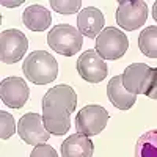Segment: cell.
<instances>
[{"mask_svg": "<svg viewBox=\"0 0 157 157\" xmlns=\"http://www.w3.org/2000/svg\"><path fill=\"white\" fill-rule=\"evenodd\" d=\"M50 6L60 14H74V13H80L82 2L80 0H50Z\"/></svg>", "mask_w": 157, "mask_h": 157, "instance_id": "cell-18", "label": "cell"}, {"mask_svg": "<svg viewBox=\"0 0 157 157\" xmlns=\"http://www.w3.org/2000/svg\"><path fill=\"white\" fill-rule=\"evenodd\" d=\"M146 96L157 101V68H154V77H152V82H151V86H149V91L146 93Z\"/></svg>", "mask_w": 157, "mask_h": 157, "instance_id": "cell-21", "label": "cell"}, {"mask_svg": "<svg viewBox=\"0 0 157 157\" xmlns=\"http://www.w3.org/2000/svg\"><path fill=\"white\" fill-rule=\"evenodd\" d=\"M30 157H58V154L50 145H44L43 143V145H38L32 149Z\"/></svg>", "mask_w": 157, "mask_h": 157, "instance_id": "cell-20", "label": "cell"}, {"mask_svg": "<svg viewBox=\"0 0 157 157\" xmlns=\"http://www.w3.org/2000/svg\"><path fill=\"white\" fill-rule=\"evenodd\" d=\"M29 49V39L21 30L8 29L0 33V60L5 64L17 63Z\"/></svg>", "mask_w": 157, "mask_h": 157, "instance_id": "cell-7", "label": "cell"}, {"mask_svg": "<svg viewBox=\"0 0 157 157\" xmlns=\"http://www.w3.org/2000/svg\"><path fill=\"white\" fill-rule=\"evenodd\" d=\"M16 132H17V126L14 123V118L5 110H2L0 112V137H2V140L13 137Z\"/></svg>", "mask_w": 157, "mask_h": 157, "instance_id": "cell-19", "label": "cell"}, {"mask_svg": "<svg viewBox=\"0 0 157 157\" xmlns=\"http://www.w3.org/2000/svg\"><path fill=\"white\" fill-rule=\"evenodd\" d=\"M17 134L27 145H33V146L43 145L50 137L49 130L44 126L43 115H38V113H25L22 118H19Z\"/></svg>", "mask_w": 157, "mask_h": 157, "instance_id": "cell-10", "label": "cell"}, {"mask_svg": "<svg viewBox=\"0 0 157 157\" xmlns=\"http://www.w3.org/2000/svg\"><path fill=\"white\" fill-rule=\"evenodd\" d=\"M104 14L99 8L86 6L82 8L77 14V29L86 38H98V35L104 30Z\"/></svg>", "mask_w": 157, "mask_h": 157, "instance_id": "cell-12", "label": "cell"}, {"mask_svg": "<svg viewBox=\"0 0 157 157\" xmlns=\"http://www.w3.org/2000/svg\"><path fill=\"white\" fill-rule=\"evenodd\" d=\"M22 21L24 25L32 32H44L50 27L52 22V16L47 8L41 6V5H32L27 6L22 14Z\"/></svg>", "mask_w": 157, "mask_h": 157, "instance_id": "cell-15", "label": "cell"}, {"mask_svg": "<svg viewBox=\"0 0 157 157\" xmlns=\"http://www.w3.org/2000/svg\"><path fill=\"white\" fill-rule=\"evenodd\" d=\"M152 17L157 22V2H154V5H152Z\"/></svg>", "mask_w": 157, "mask_h": 157, "instance_id": "cell-23", "label": "cell"}, {"mask_svg": "<svg viewBox=\"0 0 157 157\" xmlns=\"http://www.w3.org/2000/svg\"><path fill=\"white\" fill-rule=\"evenodd\" d=\"M47 44L57 54L72 57L82 49L83 35L69 24H58L47 33Z\"/></svg>", "mask_w": 157, "mask_h": 157, "instance_id": "cell-3", "label": "cell"}, {"mask_svg": "<svg viewBox=\"0 0 157 157\" xmlns=\"http://www.w3.org/2000/svg\"><path fill=\"white\" fill-rule=\"evenodd\" d=\"M77 72L85 82L99 83L107 78L109 66L105 60H102L94 49L85 50L77 60Z\"/></svg>", "mask_w": 157, "mask_h": 157, "instance_id": "cell-8", "label": "cell"}, {"mask_svg": "<svg viewBox=\"0 0 157 157\" xmlns=\"http://www.w3.org/2000/svg\"><path fill=\"white\" fill-rule=\"evenodd\" d=\"M109 112L96 104L83 107L75 116V129L77 134H82L85 137H94L101 134L105 129L109 123Z\"/></svg>", "mask_w": 157, "mask_h": 157, "instance_id": "cell-6", "label": "cell"}, {"mask_svg": "<svg viewBox=\"0 0 157 157\" xmlns=\"http://www.w3.org/2000/svg\"><path fill=\"white\" fill-rule=\"evenodd\" d=\"M94 145L82 134H72L61 143V157H93Z\"/></svg>", "mask_w": 157, "mask_h": 157, "instance_id": "cell-14", "label": "cell"}, {"mask_svg": "<svg viewBox=\"0 0 157 157\" xmlns=\"http://www.w3.org/2000/svg\"><path fill=\"white\" fill-rule=\"evenodd\" d=\"M0 98L6 107L22 109L30 98L29 85L21 77H6L0 83Z\"/></svg>", "mask_w": 157, "mask_h": 157, "instance_id": "cell-11", "label": "cell"}, {"mask_svg": "<svg viewBox=\"0 0 157 157\" xmlns=\"http://www.w3.org/2000/svg\"><path fill=\"white\" fill-rule=\"evenodd\" d=\"M24 3V0H14V2H8V0H3L2 2V6H6V8H14V6H19Z\"/></svg>", "mask_w": 157, "mask_h": 157, "instance_id": "cell-22", "label": "cell"}, {"mask_svg": "<svg viewBox=\"0 0 157 157\" xmlns=\"http://www.w3.org/2000/svg\"><path fill=\"white\" fill-rule=\"evenodd\" d=\"M107 96L118 110H129L134 107L137 94L127 91L123 85V75H115L107 83Z\"/></svg>", "mask_w": 157, "mask_h": 157, "instance_id": "cell-13", "label": "cell"}, {"mask_svg": "<svg viewBox=\"0 0 157 157\" xmlns=\"http://www.w3.org/2000/svg\"><path fill=\"white\" fill-rule=\"evenodd\" d=\"M135 157H157V129L148 130L137 140Z\"/></svg>", "mask_w": 157, "mask_h": 157, "instance_id": "cell-16", "label": "cell"}, {"mask_svg": "<svg viewBox=\"0 0 157 157\" xmlns=\"http://www.w3.org/2000/svg\"><path fill=\"white\" fill-rule=\"evenodd\" d=\"M24 75L35 85H46L54 82L58 75V63L44 50H35L25 57L22 64Z\"/></svg>", "mask_w": 157, "mask_h": 157, "instance_id": "cell-2", "label": "cell"}, {"mask_svg": "<svg viewBox=\"0 0 157 157\" xmlns=\"http://www.w3.org/2000/svg\"><path fill=\"white\" fill-rule=\"evenodd\" d=\"M127 49H129V39L126 33L121 32L120 29L107 27L96 38L94 50L102 60H118L124 57Z\"/></svg>", "mask_w": 157, "mask_h": 157, "instance_id": "cell-4", "label": "cell"}, {"mask_svg": "<svg viewBox=\"0 0 157 157\" xmlns=\"http://www.w3.org/2000/svg\"><path fill=\"white\" fill-rule=\"evenodd\" d=\"M77 107V94L69 85H57L43 98V121L49 134L64 135L71 127V113Z\"/></svg>", "mask_w": 157, "mask_h": 157, "instance_id": "cell-1", "label": "cell"}, {"mask_svg": "<svg viewBox=\"0 0 157 157\" xmlns=\"http://www.w3.org/2000/svg\"><path fill=\"white\" fill-rule=\"evenodd\" d=\"M154 77V68L145 63H132L123 72V85L127 91L134 94H145L149 91Z\"/></svg>", "mask_w": 157, "mask_h": 157, "instance_id": "cell-9", "label": "cell"}, {"mask_svg": "<svg viewBox=\"0 0 157 157\" xmlns=\"http://www.w3.org/2000/svg\"><path fill=\"white\" fill-rule=\"evenodd\" d=\"M138 47L141 54L149 58H157V27H146L138 36Z\"/></svg>", "mask_w": 157, "mask_h": 157, "instance_id": "cell-17", "label": "cell"}, {"mask_svg": "<svg viewBox=\"0 0 157 157\" xmlns=\"http://www.w3.org/2000/svg\"><path fill=\"white\" fill-rule=\"evenodd\" d=\"M148 5L143 0H121L116 8V24L126 32H134L145 25Z\"/></svg>", "mask_w": 157, "mask_h": 157, "instance_id": "cell-5", "label": "cell"}]
</instances>
